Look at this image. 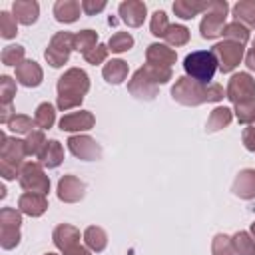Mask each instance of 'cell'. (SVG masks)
I'll return each instance as SVG.
<instances>
[{
    "label": "cell",
    "mask_w": 255,
    "mask_h": 255,
    "mask_svg": "<svg viewBox=\"0 0 255 255\" xmlns=\"http://www.w3.org/2000/svg\"><path fill=\"white\" fill-rule=\"evenodd\" d=\"M173 98L181 104H201V102H217L223 98V88L217 84L211 86H203L191 78H177L173 90H171Z\"/></svg>",
    "instance_id": "1"
},
{
    "label": "cell",
    "mask_w": 255,
    "mask_h": 255,
    "mask_svg": "<svg viewBox=\"0 0 255 255\" xmlns=\"http://www.w3.org/2000/svg\"><path fill=\"white\" fill-rule=\"evenodd\" d=\"M88 88H90V82H88L86 72H82L78 68L68 70L58 82V94H60L58 96V108L70 110V108L82 104V98L88 92Z\"/></svg>",
    "instance_id": "2"
},
{
    "label": "cell",
    "mask_w": 255,
    "mask_h": 255,
    "mask_svg": "<svg viewBox=\"0 0 255 255\" xmlns=\"http://www.w3.org/2000/svg\"><path fill=\"white\" fill-rule=\"evenodd\" d=\"M183 68L191 76V80L199 84H209L217 70V58L213 56V52H203V50L191 52L185 56Z\"/></svg>",
    "instance_id": "3"
},
{
    "label": "cell",
    "mask_w": 255,
    "mask_h": 255,
    "mask_svg": "<svg viewBox=\"0 0 255 255\" xmlns=\"http://www.w3.org/2000/svg\"><path fill=\"white\" fill-rule=\"evenodd\" d=\"M26 155V145L24 141L18 139H8L2 133V145H0V171L6 179H14L16 177V169L22 161V157Z\"/></svg>",
    "instance_id": "4"
},
{
    "label": "cell",
    "mask_w": 255,
    "mask_h": 255,
    "mask_svg": "<svg viewBox=\"0 0 255 255\" xmlns=\"http://www.w3.org/2000/svg\"><path fill=\"white\" fill-rule=\"evenodd\" d=\"M225 16H227V2H211L209 8H207V14L205 18L201 20V36L211 40V38H217L221 32H223V22H225Z\"/></svg>",
    "instance_id": "5"
},
{
    "label": "cell",
    "mask_w": 255,
    "mask_h": 255,
    "mask_svg": "<svg viewBox=\"0 0 255 255\" xmlns=\"http://www.w3.org/2000/svg\"><path fill=\"white\" fill-rule=\"evenodd\" d=\"M20 223H22V217L16 209H10V207L2 209V213H0V239H2L4 249H12L14 245H18Z\"/></svg>",
    "instance_id": "6"
},
{
    "label": "cell",
    "mask_w": 255,
    "mask_h": 255,
    "mask_svg": "<svg viewBox=\"0 0 255 255\" xmlns=\"http://www.w3.org/2000/svg\"><path fill=\"white\" fill-rule=\"evenodd\" d=\"M211 52H213V56L217 58V68H219L221 72H231V70L239 64V60H241V56H243V46L237 44V42L227 40V42L215 44Z\"/></svg>",
    "instance_id": "7"
},
{
    "label": "cell",
    "mask_w": 255,
    "mask_h": 255,
    "mask_svg": "<svg viewBox=\"0 0 255 255\" xmlns=\"http://www.w3.org/2000/svg\"><path fill=\"white\" fill-rule=\"evenodd\" d=\"M255 96V82L249 74H235L229 80L227 86V98L233 104H245V102H253Z\"/></svg>",
    "instance_id": "8"
},
{
    "label": "cell",
    "mask_w": 255,
    "mask_h": 255,
    "mask_svg": "<svg viewBox=\"0 0 255 255\" xmlns=\"http://www.w3.org/2000/svg\"><path fill=\"white\" fill-rule=\"evenodd\" d=\"M72 48H74V36L68 34V32H58L52 38V42H50V46L46 50V60L54 68H58V66H62L68 60Z\"/></svg>",
    "instance_id": "9"
},
{
    "label": "cell",
    "mask_w": 255,
    "mask_h": 255,
    "mask_svg": "<svg viewBox=\"0 0 255 255\" xmlns=\"http://www.w3.org/2000/svg\"><path fill=\"white\" fill-rule=\"evenodd\" d=\"M20 185L26 191H32V193H46L50 189V181H48V177L44 175V171L38 163H26L22 167Z\"/></svg>",
    "instance_id": "10"
},
{
    "label": "cell",
    "mask_w": 255,
    "mask_h": 255,
    "mask_svg": "<svg viewBox=\"0 0 255 255\" xmlns=\"http://www.w3.org/2000/svg\"><path fill=\"white\" fill-rule=\"evenodd\" d=\"M78 239H80L78 229H74V227H70V225H60V227H56V231H54V241H56V245L64 251V255H74V253L80 249Z\"/></svg>",
    "instance_id": "11"
},
{
    "label": "cell",
    "mask_w": 255,
    "mask_h": 255,
    "mask_svg": "<svg viewBox=\"0 0 255 255\" xmlns=\"http://www.w3.org/2000/svg\"><path fill=\"white\" fill-rule=\"evenodd\" d=\"M68 147L70 151L80 157V159H98L100 157V147L96 145V141L92 137H86V135H74L68 139Z\"/></svg>",
    "instance_id": "12"
},
{
    "label": "cell",
    "mask_w": 255,
    "mask_h": 255,
    "mask_svg": "<svg viewBox=\"0 0 255 255\" xmlns=\"http://www.w3.org/2000/svg\"><path fill=\"white\" fill-rule=\"evenodd\" d=\"M120 16L128 26H141L145 18V4L137 0H128L120 4Z\"/></svg>",
    "instance_id": "13"
},
{
    "label": "cell",
    "mask_w": 255,
    "mask_h": 255,
    "mask_svg": "<svg viewBox=\"0 0 255 255\" xmlns=\"http://www.w3.org/2000/svg\"><path fill=\"white\" fill-rule=\"evenodd\" d=\"M94 126V116L90 112H74L60 120V129L74 131V129H90Z\"/></svg>",
    "instance_id": "14"
},
{
    "label": "cell",
    "mask_w": 255,
    "mask_h": 255,
    "mask_svg": "<svg viewBox=\"0 0 255 255\" xmlns=\"http://www.w3.org/2000/svg\"><path fill=\"white\" fill-rule=\"evenodd\" d=\"M84 195V183L72 175H66L58 183V197L62 201H78Z\"/></svg>",
    "instance_id": "15"
},
{
    "label": "cell",
    "mask_w": 255,
    "mask_h": 255,
    "mask_svg": "<svg viewBox=\"0 0 255 255\" xmlns=\"http://www.w3.org/2000/svg\"><path fill=\"white\" fill-rule=\"evenodd\" d=\"M18 205H20V209H22L24 213L36 217V215H42V213L46 211L48 201H46L44 193H32V191H28V193H24V195L20 197Z\"/></svg>",
    "instance_id": "16"
},
{
    "label": "cell",
    "mask_w": 255,
    "mask_h": 255,
    "mask_svg": "<svg viewBox=\"0 0 255 255\" xmlns=\"http://www.w3.org/2000/svg\"><path fill=\"white\" fill-rule=\"evenodd\" d=\"M14 14H16V20L20 24H34L36 18H38V2H32V0H18L14 2Z\"/></svg>",
    "instance_id": "17"
},
{
    "label": "cell",
    "mask_w": 255,
    "mask_h": 255,
    "mask_svg": "<svg viewBox=\"0 0 255 255\" xmlns=\"http://www.w3.org/2000/svg\"><path fill=\"white\" fill-rule=\"evenodd\" d=\"M173 62H175V52L173 50H169L165 46H159V44H151L147 48V64L169 68Z\"/></svg>",
    "instance_id": "18"
},
{
    "label": "cell",
    "mask_w": 255,
    "mask_h": 255,
    "mask_svg": "<svg viewBox=\"0 0 255 255\" xmlns=\"http://www.w3.org/2000/svg\"><path fill=\"white\" fill-rule=\"evenodd\" d=\"M16 76L24 86H38L42 82V70L36 62H22L16 66Z\"/></svg>",
    "instance_id": "19"
},
{
    "label": "cell",
    "mask_w": 255,
    "mask_h": 255,
    "mask_svg": "<svg viewBox=\"0 0 255 255\" xmlns=\"http://www.w3.org/2000/svg\"><path fill=\"white\" fill-rule=\"evenodd\" d=\"M233 191L243 197V199H249L255 195V171L253 169H245L239 173V177L235 179L233 183Z\"/></svg>",
    "instance_id": "20"
},
{
    "label": "cell",
    "mask_w": 255,
    "mask_h": 255,
    "mask_svg": "<svg viewBox=\"0 0 255 255\" xmlns=\"http://www.w3.org/2000/svg\"><path fill=\"white\" fill-rule=\"evenodd\" d=\"M80 8L82 6L76 0H60L54 6V16H56L58 22H68L70 24L80 16Z\"/></svg>",
    "instance_id": "21"
},
{
    "label": "cell",
    "mask_w": 255,
    "mask_h": 255,
    "mask_svg": "<svg viewBox=\"0 0 255 255\" xmlns=\"http://www.w3.org/2000/svg\"><path fill=\"white\" fill-rule=\"evenodd\" d=\"M209 4L211 2H189V0H177L175 4H173V12L179 16V18H183V20H187V18H193L197 12H201V10H207L209 8Z\"/></svg>",
    "instance_id": "22"
},
{
    "label": "cell",
    "mask_w": 255,
    "mask_h": 255,
    "mask_svg": "<svg viewBox=\"0 0 255 255\" xmlns=\"http://www.w3.org/2000/svg\"><path fill=\"white\" fill-rule=\"evenodd\" d=\"M40 159H42V163L44 165H48V167H56V165H60V161H62V145L56 141V139H52V141H48L46 143V147L42 149V153L38 155Z\"/></svg>",
    "instance_id": "23"
},
{
    "label": "cell",
    "mask_w": 255,
    "mask_h": 255,
    "mask_svg": "<svg viewBox=\"0 0 255 255\" xmlns=\"http://www.w3.org/2000/svg\"><path fill=\"white\" fill-rule=\"evenodd\" d=\"M128 74V64L122 60H112L104 66V78L112 84H120Z\"/></svg>",
    "instance_id": "24"
},
{
    "label": "cell",
    "mask_w": 255,
    "mask_h": 255,
    "mask_svg": "<svg viewBox=\"0 0 255 255\" xmlns=\"http://www.w3.org/2000/svg\"><path fill=\"white\" fill-rule=\"evenodd\" d=\"M233 16L239 22H245L249 26H255V0H245V2H237L233 6Z\"/></svg>",
    "instance_id": "25"
},
{
    "label": "cell",
    "mask_w": 255,
    "mask_h": 255,
    "mask_svg": "<svg viewBox=\"0 0 255 255\" xmlns=\"http://www.w3.org/2000/svg\"><path fill=\"white\" fill-rule=\"evenodd\" d=\"M141 74L151 82V84H165L169 78H171V70L165 68V66H153V64H147L141 68Z\"/></svg>",
    "instance_id": "26"
},
{
    "label": "cell",
    "mask_w": 255,
    "mask_h": 255,
    "mask_svg": "<svg viewBox=\"0 0 255 255\" xmlns=\"http://www.w3.org/2000/svg\"><path fill=\"white\" fill-rule=\"evenodd\" d=\"M96 40H98L96 32H92V30H82L80 34L74 36V48H76L78 52H82V54H88L92 48L98 46Z\"/></svg>",
    "instance_id": "27"
},
{
    "label": "cell",
    "mask_w": 255,
    "mask_h": 255,
    "mask_svg": "<svg viewBox=\"0 0 255 255\" xmlns=\"http://www.w3.org/2000/svg\"><path fill=\"white\" fill-rule=\"evenodd\" d=\"M231 122V112L227 108H215L209 116V122H207V131H215V129H221L223 126H227Z\"/></svg>",
    "instance_id": "28"
},
{
    "label": "cell",
    "mask_w": 255,
    "mask_h": 255,
    "mask_svg": "<svg viewBox=\"0 0 255 255\" xmlns=\"http://www.w3.org/2000/svg\"><path fill=\"white\" fill-rule=\"evenodd\" d=\"M227 40H231V42H237V44H245L247 42V38H249V32H247V28L245 26H241L239 22H233V24H227L225 28H223V32H221Z\"/></svg>",
    "instance_id": "29"
},
{
    "label": "cell",
    "mask_w": 255,
    "mask_h": 255,
    "mask_svg": "<svg viewBox=\"0 0 255 255\" xmlns=\"http://www.w3.org/2000/svg\"><path fill=\"white\" fill-rule=\"evenodd\" d=\"M233 249H235L239 255H255V241L249 237V233L239 231V233L233 237Z\"/></svg>",
    "instance_id": "30"
},
{
    "label": "cell",
    "mask_w": 255,
    "mask_h": 255,
    "mask_svg": "<svg viewBox=\"0 0 255 255\" xmlns=\"http://www.w3.org/2000/svg\"><path fill=\"white\" fill-rule=\"evenodd\" d=\"M133 46V38L128 34V32H118V34H114L112 38H110V42H108V50H112V52H126V50H129Z\"/></svg>",
    "instance_id": "31"
},
{
    "label": "cell",
    "mask_w": 255,
    "mask_h": 255,
    "mask_svg": "<svg viewBox=\"0 0 255 255\" xmlns=\"http://www.w3.org/2000/svg\"><path fill=\"white\" fill-rule=\"evenodd\" d=\"M84 237H86L88 247L94 249V251H102V249L106 247V233H104V229H100V227H88Z\"/></svg>",
    "instance_id": "32"
},
{
    "label": "cell",
    "mask_w": 255,
    "mask_h": 255,
    "mask_svg": "<svg viewBox=\"0 0 255 255\" xmlns=\"http://www.w3.org/2000/svg\"><path fill=\"white\" fill-rule=\"evenodd\" d=\"M34 122H36L42 129L52 128V124H54V108H52V104H40L38 110H36Z\"/></svg>",
    "instance_id": "33"
},
{
    "label": "cell",
    "mask_w": 255,
    "mask_h": 255,
    "mask_svg": "<svg viewBox=\"0 0 255 255\" xmlns=\"http://www.w3.org/2000/svg\"><path fill=\"white\" fill-rule=\"evenodd\" d=\"M163 38L173 46H181V44H185L189 40V30L185 26H169Z\"/></svg>",
    "instance_id": "34"
},
{
    "label": "cell",
    "mask_w": 255,
    "mask_h": 255,
    "mask_svg": "<svg viewBox=\"0 0 255 255\" xmlns=\"http://www.w3.org/2000/svg\"><path fill=\"white\" fill-rule=\"evenodd\" d=\"M46 143H48V141H44V135H42L40 131H32L30 137L24 141L26 153H28V155H40L42 149L46 147Z\"/></svg>",
    "instance_id": "35"
},
{
    "label": "cell",
    "mask_w": 255,
    "mask_h": 255,
    "mask_svg": "<svg viewBox=\"0 0 255 255\" xmlns=\"http://www.w3.org/2000/svg\"><path fill=\"white\" fill-rule=\"evenodd\" d=\"M0 34L2 38L16 36V16H10L8 12H0Z\"/></svg>",
    "instance_id": "36"
},
{
    "label": "cell",
    "mask_w": 255,
    "mask_h": 255,
    "mask_svg": "<svg viewBox=\"0 0 255 255\" xmlns=\"http://www.w3.org/2000/svg\"><path fill=\"white\" fill-rule=\"evenodd\" d=\"M22 58H24V48L22 46H8L4 52H2V62L6 66H20L22 64Z\"/></svg>",
    "instance_id": "37"
},
{
    "label": "cell",
    "mask_w": 255,
    "mask_h": 255,
    "mask_svg": "<svg viewBox=\"0 0 255 255\" xmlns=\"http://www.w3.org/2000/svg\"><path fill=\"white\" fill-rule=\"evenodd\" d=\"M235 114H237V120L243 124L253 122L255 120V100L245 102V104H235Z\"/></svg>",
    "instance_id": "38"
},
{
    "label": "cell",
    "mask_w": 255,
    "mask_h": 255,
    "mask_svg": "<svg viewBox=\"0 0 255 255\" xmlns=\"http://www.w3.org/2000/svg\"><path fill=\"white\" fill-rule=\"evenodd\" d=\"M233 241H229V237L225 235H217L213 239V255H233Z\"/></svg>",
    "instance_id": "39"
},
{
    "label": "cell",
    "mask_w": 255,
    "mask_h": 255,
    "mask_svg": "<svg viewBox=\"0 0 255 255\" xmlns=\"http://www.w3.org/2000/svg\"><path fill=\"white\" fill-rule=\"evenodd\" d=\"M167 28H169V24H167V16H165L163 12H155L153 18H151V34L163 38L165 32H167Z\"/></svg>",
    "instance_id": "40"
},
{
    "label": "cell",
    "mask_w": 255,
    "mask_h": 255,
    "mask_svg": "<svg viewBox=\"0 0 255 255\" xmlns=\"http://www.w3.org/2000/svg\"><path fill=\"white\" fill-rule=\"evenodd\" d=\"M8 126H10V129L16 131V133H26V131H30V128H32V120H30L28 116H14V118L8 122Z\"/></svg>",
    "instance_id": "41"
},
{
    "label": "cell",
    "mask_w": 255,
    "mask_h": 255,
    "mask_svg": "<svg viewBox=\"0 0 255 255\" xmlns=\"http://www.w3.org/2000/svg\"><path fill=\"white\" fill-rule=\"evenodd\" d=\"M0 86H2V104L4 106H10V100L16 94V86H14V82L8 76H2L0 78Z\"/></svg>",
    "instance_id": "42"
},
{
    "label": "cell",
    "mask_w": 255,
    "mask_h": 255,
    "mask_svg": "<svg viewBox=\"0 0 255 255\" xmlns=\"http://www.w3.org/2000/svg\"><path fill=\"white\" fill-rule=\"evenodd\" d=\"M106 56H108V48L106 46H102V44H98L96 48H92L88 54H84V58L90 62V64H100V62H104L106 60Z\"/></svg>",
    "instance_id": "43"
},
{
    "label": "cell",
    "mask_w": 255,
    "mask_h": 255,
    "mask_svg": "<svg viewBox=\"0 0 255 255\" xmlns=\"http://www.w3.org/2000/svg\"><path fill=\"white\" fill-rule=\"evenodd\" d=\"M106 8V2H90V0H84L82 2V10L86 12V14H96V12H100V10H104Z\"/></svg>",
    "instance_id": "44"
},
{
    "label": "cell",
    "mask_w": 255,
    "mask_h": 255,
    "mask_svg": "<svg viewBox=\"0 0 255 255\" xmlns=\"http://www.w3.org/2000/svg\"><path fill=\"white\" fill-rule=\"evenodd\" d=\"M243 143H245L247 149L255 151V124L243 131Z\"/></svg>",
    "instance_id": "45"
},
{
    "label": "cell",
    "mask_w": 255,
    "mask_h": 255,
    "mask_svg": "<svg viewBox=\"0 0 255 255\" xmlns=\"http://www.w3.org/2000/svg\"><path fill=\"white\" fill-rule=\"evenodd\" d=\"M245 62H247V68H251V70H255V40H253V48L249 50V54H247V58H245Z\"/></svg>",
    "instance_id": "46"
},
{
    "label": "cell",
    "mask_w": 255,
    "mask_h": 255,
    "mask_svg": "<svg viewBox=\"0 0 255 255\" xmlns=\"http://www.w3.org/2000/svg\"><path fill=\"white\" fill-rule=\"evenodd\" d=\"M74 255H90V253H88V251H86L84 247H80V249H78V251H76Z\"/></svg>",
    "instance_id": "47"
},
{
    "label": "cell",
    "mask_w": 255,
    "mask_h": 255,
    "mask_svg": "<svg viewBox=\"0 0 255 255\" xmlns=\"http://www.w3.org/2000/svg\"><path fill=\"white\" fill-rule=\"evenodd\" d=\"M48 255H54V253H48Z\"/></svg>",
    "instance_id": "48"
}]
</instances>
